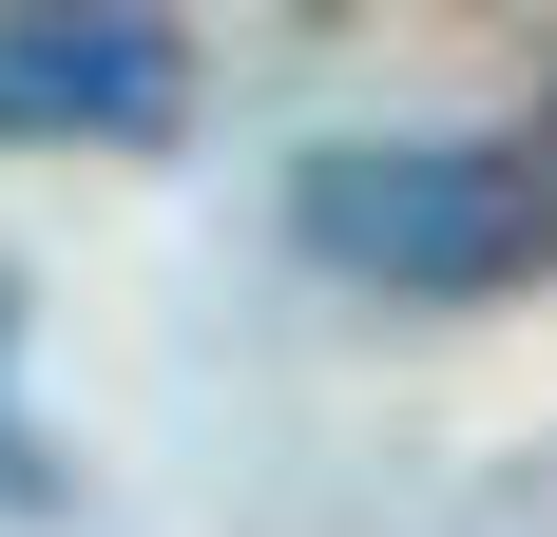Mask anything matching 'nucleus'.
I'll list each match as a JSON object with an SVG mask.
<instances>
[{"mask_svg":"<svg viewBox=\"0 0 557 537\" xmlns=\"http://www.w3.org/2000/svg\"><path fill=\"white\" fill-rule=\"evenodd\" d=\"M288 230L366 288H500L557 250V154L519 135H366V154L288 173Z\"/></svg>","mask_w":557,"mask_h":537,"instance_id":"nucleus-1","label":"nucleus"},{"mask_svg":"<svg viewBox=\"0 0 557 537\" xmlns=\"http://www.w3.org/2000/svg\"><path fill=\"white\" fill-rule=\"evenodd\" d=\"M193 58H173L154 0H0V135L20 154H115V135H173Z\"/></svg>","mask_w":557,"mask_h":537,"instance_id":"nucleus-2","label":"nucleus"},{"mask_svg":"<svg viewBox=\"0 0 557 537\" xmlns=\"http://www.w3.org/2000/svg\"><path fill=\"white\" fill-rule=\"evenodd\" d=\"M0 499H39V441H20V423H0Z\"/></svg>","mask_w":557,"mask_h":537,"instance_id":"nucleus-3","label":"nucleus"}]
</instances>
